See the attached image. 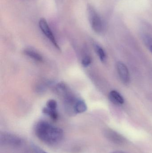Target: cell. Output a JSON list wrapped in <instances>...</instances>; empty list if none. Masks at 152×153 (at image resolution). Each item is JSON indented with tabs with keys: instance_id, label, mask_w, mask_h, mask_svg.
Instances as JSON below:
<instances>
[{
	"instance_id": "obj_1",
	"label": "cell",
	"mask_w": 152,
	"mask_h": 153,
	"mask_svg": "<svg viewBox=\"0 0 152 153\" xmlns=\"http://www.w3.org/2000/svg\"><path fill=\"white\" fill-rule=\"evenodd\" d=\"M35 132L37 137L47 144L58 143L63 137V131L61 128L45 121H40L37 124Z\"/></svg>"
},
{
	"instance_id": "obj_2",
	"label": "cell",
	"mask_w": 152,
	"mask_h": 153,
	"mask_svg": "<svg viewBox=\"0 0 152 153\" xmlns=\"http://www.w3.org/2000/svg\"><path fill=\"white\" fill-rule=\"evenodd\" d=\"M88 19L93 30L97 33H101L103 30L102 20L95 9L91 4L87 6Z\"/></svg>"
},
{
	"instance_id": "obj_3",
	"label": "cell",
	"mask_w": 152,
	"mask_h": 153,
	"mask_svg": "<svg viewBox=\"0 0 152 153\" xmlns=\"http://www.w3.org/2000/svg\"><path fill=\"white\" fill-rule=\"evenodd\" d=\"M38 24H39V27L41 31L43 32L44 35L51 42L52 44L55 47V48H57L58 50H60V48L59 46L55 39L53 33L51 29L50 28L46 19H45L44 18H41L39 20Z\"/></svg>"
},
{
	"instance_id": "obj_4",
	"label": "cell",
	"mask_w": 152,
	"mask_h": 153,
	"mask_svg": "<svg viewBox=\"0 0 152 153\" xmlns=\"http://www.w3.org/2000/svg\"><path fill=\"white\" fill-rule=\"evenodd\" d=\"M117 69L118 74L121 82L123 83L127 84L130 82V74L126 65L121 62L117 64Z\"/></svg>"
},
{
	"instance_id": "obj_5",
	"label": "cell",
	"mask_w": 152,
	"mask_h": 153,
	"mask_svg": "<svg viewBox=\"0 0 152 153\" xmlns=\"http://www.w3.org/2000/svg\"><path fill=\"white\" fill-rule=\"evenodd\" d=\"M110 100L116 105H120L124 104L125 100L123 96L117 91L113 90L109 94Z\"/></svg>"
},
{
	"instance_id": "obj_6",
	"label": "cell",
	"mask_w": 152,
	"mask_h": 153,
	"mask_svg": "<svg viewBox=\"0 0 152 153\" xmlns=\"http://www.w3.org/2000/svg\"><path fill=\"white\" fill-rule=\"evenodd\" d=\"M87 108L86 103L84 100L76 99L73 106V111L75 113H84L86 111Z\"/></svg>"
},
{
	"instance_id": "obj_7",
	"label": "cell",
	"mask_w": 152,
	"mask_h": 153,
	"mask_svg": "<svg viewBox=\"0 0 152 153\" xmlns=\"http://www.w3.org/2000/svg\"><path fill=\"white\" fill-rule=\"evenodd\" d=\"M24 53L26 56L37 62H42L43 60V56L41 55L32 49H25L24 51Z\"/></svg>"
},
{
	"instance_id": "obj_8",
	"label": "cell",
	"mask_w": 152,
	"mask_h": 153,
	"mask_svg": "<svg viewBox=\"0 0 152 153\" xmlns=\"http://www.w3.org/2000/svg\"><path fill=\"white\" fill-rule=\"evenodd\" d=\"M95 49L99 58L103 62H105L107 59V56L103 48L98 45H95Z\"/></svg>"
},
{
	"instance_id": "obj_9",
	"label": "cell",
	"mask_w": 152,
	"mask_h": 153,
	"mask_svg": "<svg viewBox=\"0 0 152 153\" xmlns=\"http://www.w3.org/2000/svg\"><path fill=\"white\" fill-rule=\"evenodd\" d=\"M43 113L50 117L53 120H55L58 119L59 115L57 111L53 110L45 107L43 109Z\"/></svg>"
},
{
	"instance_id": "obj_10",
	"label": "cell",
	"mask_w": 152,
	"mask_h": 153,
	"mask_svg": "<svg viewBox=\"0 0 152 153\" xmlns=\"http://www.w3.org/2000/svg\"><path fill=\"white\" fill-rule=\"evenodd\" d=\"M143 40L146 47L152 53V37L147 35L143 36Z\"/></svg>"
},
{
	"instance_id": "obj_11",
	"label": "cell",
	"mask_w": 152,
	"mask_h": 153,
	"mask_svg": "<svg viewBox=\"0 0 152 153\" xmlns=\"http://www.w3.org/2000/svg\"><path fill=\"white\" fill-rule=\"evenodd\" d=\"M58 104L54 100H50L46 103V108L53 110L57 111Z\"/></svg>"
},
{
	"instance_id": "obj_12",
	"label": "cell",
	"mask_w": 152,
	"mask_h": 153,
	"mask_svg": "<svg viewBox=\"0 0 152 153\" xmlns=\"http://www.w3.org/2000/svg\"><path fill=\"white\" fill-rule=\"evenodd\" d=\"M92 62V59L90 56H85L82 59L81 64L84 67H86L89 66Z\"/></svg>"
},
{
	"instance_id": "obj_13",
	"label": "cell",
	"mask_w": 152,
	"mask_h": 153,
	"mask_svg": "<svg viewBox=\"0 0 152 153\" xmlns=\"http://www.w3.org/2000/svg\"><path fill=\"white\" fill-rule=\"evenodd\" d=\"M32 147L35 153H47L37 146L33 145Z\"/></svg>"
},
{
	"instance_id": "obj_14",
	"label": "cell",
	"mask_w": 152,
	"mask_h": 153,
	"mask_svg": "<svg viewBox=\"0 0 152 153\" xmlns=\"http://www.w3.org/2000/svg\"><path fill=\"white\" fill-rule=\"evenodd\" d=\"M111 153H124L122 152H119V151H117V152H112Z\"/></svg>"
}]
</instances>
